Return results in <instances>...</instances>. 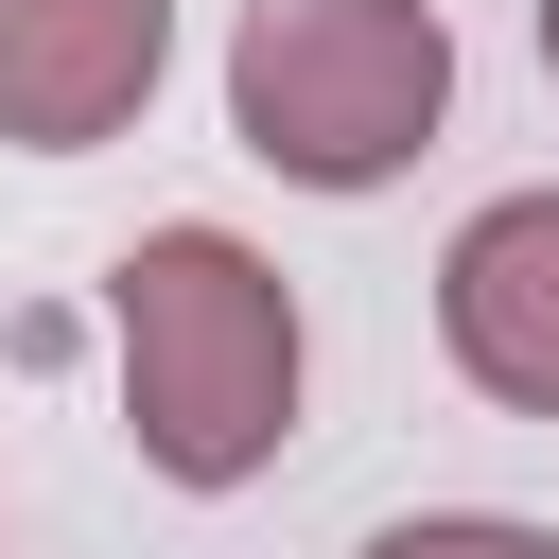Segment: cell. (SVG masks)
<instances>
[{
    "instance_id": "3957f363",
    "label": "cell",
    "mask_w": 559,
    "mask_h": 559,
    "mask_svg": "<svg viewBox=\"0 0 559 559\" xmlns=\"http://www.w3.org/2000/svg\"><path fill=\"white\" fill-rule=\"evenodd\" d=\"M175 70V0H0V140L87 157L157 105Z\"/></svg>"
},
{
    "instance_id": "277c9868",
    "label": "cell",
    "mask_w": 559,
    "mask_h": 559,
    "mask_svg": "<svg viewBox=\"0 0 559 559\" xmlns=\"http://www.w3.org/2000/svg\"><path fill=\"white\" fill-rule=\"evenodd\" d=\"M437 332L507 419H559V192H489L437 262Z\"/></svg>"
},
{
    "instance_id": "7a4b0ae2",
    "label": "cell",
    "mask_w": 559,
    "mask_h": 559,
    "mask_svg": "<svg viewBox=\"0 0 559 559\" xmlns=\"http://www.w3.org/2000/svg\"><path fill=\"white\" fill-rule=\"evenodd\" d=\"M454 105L437 0H245L227 35V140L297 192H384Z\"/></svg>"
},
{
    "instance_id": "5b68a950",
    "label": "cell",
    "mask_w": 559,
    "mask_h": 559,
    "mask_svg": "<svg viewBox=\"0 0 559 559\" xmlns=\"http://www.w3.org/2000/svg\"><path fill=\"white\" fill-rule=\"evenodd\" d=\"M367 559H559L542 524H489V507H419V524H384Z\"/></svg>"
},
{
    "instance_id": "8992f818",
    "label": "cell",
    "mask_w": 559,
    "mask_h": 559,
    "mask_svg": "<svg viewBox=\"0 0 559 559\" xmlns=\"http://www.w3.org/2000/svg\"><path fill=\"white\" fill-rule=\"evenodd\" d=\"M542 70H559V0H542Z\"/></svg>"
},
{
    "instance_id": "6da1fadb",
    "label": "cell",
    "mask_w": 559,
    "mask_h": 559,
    "mask_svg": "<svg viewBox=\"0 0 559 559\" xmlns=\"http://www.w3.org/2000/svg\"><path fill=\"white\" fill-rule=\"evenodd\" d=\"M105 349H122V419L175 489H245L297 437V297L245 227H140L105 262Z\"/></svg>"
}]
</instances>
